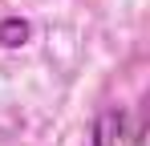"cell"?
Instances as JSON below:
<instances>
[{
  "label": "cell",
  "mask_w": 150,
  "mask_h": 146,
  "mask_svg": "<svg viewBox=\"0 0 150 146\" xmlns=\"http://www.w3.org/2000/svg\"><path fill=\"white\" fill-rule=\"evenodd\" d=\"M28 37H33V24L28 21H21V16H4V21H0V45L4 49L28 45Z\"/></svg>",
  "instance_id": "2"
},
{
  "label": "cell",
  "mask_w": 150,
  "mask_h": 146,
  "mask_svg": "<svg viewBox=\"0 0 150 146\" xmlns=\"http://www.w3.org/2000/svg\"><path fill=\"white\" fill-rule=\"evenodd\" d=\"M93 146H146V118L122 106L101 110L93 122Z\"/></svg>",
  "instance_id": "1"
}]
</instances>
